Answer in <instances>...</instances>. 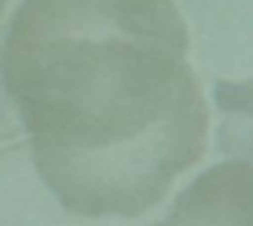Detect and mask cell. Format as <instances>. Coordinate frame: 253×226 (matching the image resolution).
<instances>
[{
	"instance_id": "obj_2",
	"label": "cell",
	"mask_w": 253,
	"mask_h": 226,
	"mask_svg": "<svg viewBox=\"0 0 253 226\" xmlns=\"http://www.w3.org/2000/svg\"><path fill=\"white\" fill-rule=\"evenodd\" d=\"M155 226H253V164L229 158L188 182Z\"/></svg>"
},
{
	"instance_id": "obj_3",
	"label": "cell",
	"mask_w": 253,
	"mask_h": 226,
	"mask_svg": "<svg viewBox=\"0 0 253 226\" xmlns=\"http://www.w3.org/2000/svg\"><path fill=\"white\" fill-rule=\"evenodd\" d=\"M215 106L223 115L218 128L220 150L253 164V79L220 82L215 88Z\"/></svg>"
},
{
	"instance_id": "obj_4",
	"label": "cell",
	"mask_w": 253,
	"mask_h": 226,
	"mask_svg": "<svg viewBox=\"0 0 253 226\" xmlns=\"http://www.w3.org/2000/svg\"><path fill=\"white\" fill-rule=\"evenodd\" d=\"M6 3H8V0H0V17H3V8H6Z\"/></svg>"
},
{
	"instance_id": "obj_1",
	"label": "cell",
	"mask_w": 253,
	"mask_h": 226,
	"mask_svg": "<svg viewBox=\"0 0 253 226\" xmlns=\"http://www.w3.org/2000/svg\"><path fill=\"white\" fill-rule=\"evenodd\" d=\"M174 0H22L0 77L66 210L139 218L207 150L210 109Z\"/></svg>"
}]
</instances>
